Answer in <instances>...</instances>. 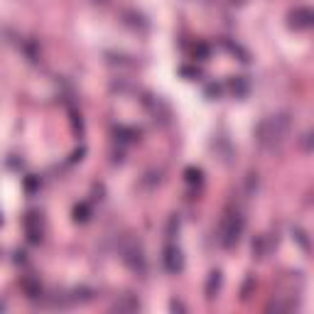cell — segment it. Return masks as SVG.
<instances>
[{"mask_svg":"<svg viewBox=\"0 0 314 314\" xmlns=\"http://www.w3.org/2000/svg\"><path fill=\"white\" fill-rule=\"evenodd\" d=\"M287 128H290L287 116H270L258 126V142L265 150H275L282 142V137L287 135Z\"/></svg>","mask_w":314,"mask_h":314,"instance_id":"obj_1","label":"cell"},{"mask_svg":"<svg viewBox=\"0 0 314 314\" xmlns=\"http://www.w3.org/2000/svg\"><path fill=\"white\" fill-rule=\"evenodd\" d=\"M241 231H243V219H241L238 214L228 216L226 224H224V246H233V243L238 241Z\"/></svg>","mask_w":314,"mask_h":314,"instance_id":"obj_2","label":"cell"},{"mask_svg":"<svg viewBox=\"0 0 314 314\" xmlns=\"http://www.w3.org/2000/svg\"><path fill=\"white\" fill-rule=\"evenodd\" d=\"M292 25L295 27H310L312 25V12L307 10V7H300V10H295V15H292Z\"/></svg>","mask_w":314,"mask_h":314,"instance_id":"obj_3","label":"cell"},{"mask_svg":"<svg viewBox=\"0 0 314 314\" xmlns=\"http://www.w3.org/2000/svg\"><path fill=\"white\" fill-rule=\"evenodd\" d=\"M219 280H221V277H219V272H211V280H209V290H206V292H209V297H214V287H219Z\"/></svg>","mask_w":314,"mask_h":314,"instance_id":"obj_4","label":"cell"},{"mask_svg":"<svg viewBox=\"0 0 314 314\" xmlns=\"http://www.w3.org/2000/svg\"><path fill=\"white\" fill-rule=\"evenodd\" d=\"M74 214H76V221H79V219H81V221H86V219H89V216H86V214H89V206H86V204H81V206H76V211H74Z\"/></svg>","mask_w":314,"mask_h":314,"instance_id":"obj_5","label":"cell"}]
</instances>
